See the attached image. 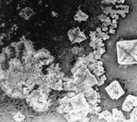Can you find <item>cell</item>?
<instances>
[{"mask_svg": "<svg viewBox=\"0 0 137 122\" xmlns=\"http://www.w3.org/2000/svg\"><path fill=\"white\" fill-rule=\"evenodd\" d=\"M116 47L119 64H137V39L117 42Z\"/></svg>", "mask_w": 137, "mask_h": 122, "instance_id": "cell-1", "label": "cell"}, {"mask_svg": "<svg viewBox=\"0 0 137 122\" xmlns=\"http://www.w3.org/2000/svg\"><path fill=\"white\" fill-rule=\"evenodd\" d=\"M70 104L73 111L78 113L90 109V105L84 92H80L70 98Z\"/></svg>", "mask_w": 137, "mask_h": 122, "instance_id": "cell-2", "label": "cell"}, {"mask_svg": "<svg viewBox=\"0 0 137 122\" xmlns=\"http://www.w3.org/2000/svg\"><path fill=\"white\" fill-rule=\"evenodd\" d=\"M32 62H39L43 66L48 65L53 63L54 60V56H51L50 52L46 49L42 48L38 51H35L32 58Z\"/></svg>", "mask_w": 137, "mask_h": 122, "instance_id": "cell-3", "label": "cell"}, {"mask_svg": "<svg viewBox=\"0 0 137 122\" xmlns=\"http://www.w3.org/2000/svg\"><path fill=\"white\" fill-rule=\"evenodd\" d=\"M105 90L111 99L118 100L123 95L125 92L118 81L114 80L105 88Z\"/></svg>", "mask_w": 137, "mask_h": 122, "instance_id": "cell-4", "label": "cell"}, {"mask_svg": "<svg viewBox=\"0 0 137 122\" xmlns=\"http://www.w3.org/2000/svg\"><path fill=\"white\" fill-rule=\"evenodd\" d=\"M68 37L72 44H79L87 39L84 32L82 31L79 27H76L74 29L69 30L67 32Z\"/></svg>", "mask_w": 137, "mask_h": 122, "instance_id": "cell-5", "label": "cell"}, {"mask_svg": "<svg viewBox=\"0 0 137 122\" xmlns=\"http://www.w3.org/2000/svg\"><path fill=\"white\" fill-rule=\"evenodd\" d=\"M135 107H137V96L129 95L124 101L122 110L125 112H130Z\"/></svg>", "mask_w": 137, "mask_h": 122, "instance_id": "cell-6", "label": "cell"}, {"mask_svg": "<svg viewBox=\"0 0 137 122\" xmlns=\"http://www.w3.org/2000/svg\"><path fill=\"white\" fill-rule=\"evenodd\" d=\"M35 14V13L34 12V10L29 7H24V9H22L21 10L19 11L18 13L19 16L26 20H29V18Z\"/></svg>", "mask_w": 137, "mask_h": 122, "instance_id": "cell-7", "label": "cell"}, {"mask_svg": "<svg viewBox=\"0 0 137 122\" xmlns=\"http://www.w3.org/2000/svg\"><path fill=\"white\" fill-rule=\"evenodd\" d=\"M123 110H118L115 108L112 109L113 121H127L126 118L124 115Z\"/></svg>", "mask_w": 137, "mask_h": 122, "instance_id": "cell-8", "label": "cell"}, {"mask_svg": "<svg viewBox=\"0 0 137 122\" xmlns=\"http://www.w3.org/2000/svg\"><path fill=\"white\" fill-rule=\"evenodd\" d=\"M89 46L91 48L95 50H97L98 48L104 47L105 45H104V43L103 42V40L102 39V38L99 37L97 36L94 39L91 40L89 44Z\"/></svg>", "mask_w": 137, "mask_h": 122, "instance_id": "cell-9", "label": "cell"}, {"mask_svg": "<svg viewBox=\"0 0 137 122\" xmlns=\"http://www.w3.org/2000/svg\"><path fill=\"white\" fill-rule=\"evenodd\" d=\"M88 17H88L87 14L82 12L80 9H79L77 11V12H76V14L74 15V19L76 22L80 23L82 22H86V21H87Z\"/></svg>", "mask_w": 137, "mask_h": 122, "instance_id": "cell-10", "label": "cell"}, {"mask_svg": "<svg viewBox=\"0 0 137 122\" xmlns=\"http://www.w3.org/2000/svg\"><path fill=\"white\" fill-rule=\"evenodd\" d=\"M99 120H105V121H113L112 114L109 112L107 110L99 113L98 114Z\"/></svg>", "mask_w": 137, "mask_h": 122, "instance_id": "cell-11", "label": "cell"}, {"mask_svg": "<svg viewBox=\"0 0 137 122\" xmlns=\"http://www.w3.org/2000/svg\"><path fill=\"white\" fill-rule=\"evenodd\" d=\"M76 86L73 83V78H71L68 81H63V90L65 91H73Z\"/></svg>", "mask_w": 137, "mask_h": 122, "instance_id": "cell-12", "label": "cell"}, {"mask_svg": "<svg viewBox=\"0 0 137 122\" xmlns=\"http://www.w3.org/2000/svg\"><path fill=\"white\" fill-rule=\"evenodd\" d=\"M49 106L47 103H39L33 107V109L37 112H43L46 111L49 108Z\"/></svg>", "mask_w": 137, "mask_h": 122, "instance_id": "cell-13", "label": "cell"}, {"mask_svg": "<svg viewBox=\"0 0 137 122\" xmlns=\"http://www.w3.org/2000/svg\"><path fill=\"white\" fill-rule=\"evenodd\" d=\"M40 90V91L42 92V93L43 94L46 95V96H49V93L51 91V87H49V86L47 85L46 83H44V84H43L42 85H41V86H39V88Z\"/></svg>", "mask_w": 137, "mask_h": 122, "instance_id": "cell-14", "label": "cell"}, {"mask_svg": "<svg viewBox=\"0 0 137 122\" xmlns=\"http://www.w3.org/2000/svg\"><path fill=\"white\" fill-rule=\"evenodd\" d=\"M53 90H57V91H61L63 90V79H59L58 81L56 82L54 85L52 86V88Z\"/></svg>", "mask_w": 137, "mask_h": 122, "instance_id": "cell-15", "label": "cell"}, {"mask_svg": "<svg viewBox=\"0 0 137 122\" xmlns=\"http://www.w3.org/2000/svg\"><path fill=\"white\" fill-rule=\"evenodd\" d=\"M101 111V108L98 105H90V114L98 115L99 113Z\"/></svg>", "mask_w": 137, "mask_h": 122, "instance_id": "cell-16", "label": "cell"}, {"mask_svg": "<svg viewBox=\"0 0 137 122\" xmlns=\"http://www.w3.org/2000/svg\"><path fill=\"white\" fill-rule=\"evenodd\" d=\"M95 51V58L96 60H99L101 59L102 55L105 53V47H100L98 48L97 50H94Z\"/></svg>", "mask_w": 137, "mask_h": 122, "instance_id": "cell-17", "label": "cell"}, {"mask_svg": "<svg viewBox=\"0 0 137 122\" xmlns=\"http://www.w3.org/2000/svg\"><path fill=\"white\" fill-rule=\"evenodd\" d=\"M92 73L93 75L96 76V78H98V77L101 76H102V75H104L105 70H104V68L103 67V66H101L96 68L95 70H94L92 71Z\"/></svg>", "mask_w": 137, "mask_h": 122, "instance_id": "cell-18", "label": "cell"}, {"mask_svg": "<svg viewBox=\"0 0 137 122\" xmlns=\"http://www.w3.org/2000/svg\"><path fill=\"white\" fill-rule=\"evenodd\" d=\"M85 58H86V60L87 62L88 65H89L90 64L94 63V62L97 60L95 58V51L90 52L87 56H85Z\"/></svg>", "mask_w": 137, "mask_h": 122, "instance_id": "cell-19", "label": "cell"}, {"mask_svg": "<svg viewBox=\"0 0 137 122\" xmlns=\"http://www.w3.org/2000/svg\"><path fill=\"white\" fill-rule=\"evenodd\" d=\"M87 98H93V99H98V100L99 101V103L101 102V97H100L99 93L97 91H96V90H94L91 92L89 96H88Z\"/></svg>", "mask_w": 137, "mask_h": 122, "instance_id": "cell-20", "label": "cell"}, {"mask_svg": "<svg viewBox=\"0 0 137 122\" xmlns=\"http://www.w3.org/2000/svg\"><path fill=\"white\" fill-rule=\"evenodd\" d=\"M127 121H137V107L133 109V111L130 115V119Z\"/></svg>", "mask_w": 137, "mask_h": 122, "instance_id": "cell-21", "label": "cell"}, {"mask_svg": "<svg viewBox=\"0 0 137 122\" xmlns=\"http://www.w3.org/2000/svg\"><path fill=\"white\" fill-rule=\"evenodd\" d=\"M26 117L25 115H23V114H21L20 112H17V114L15 115H14L13 118L14 119L15 121H23L24 120Z\"/></svg>", "mask_w": 137, "mask_h": 122, "instance_id": "cell-22", "label": "cell"}, {"mask_svg": "<svg viewBox=\"0 0 137 122\" xmlns=\"http://www.w3.org/2000/svg\"><path fill=\"white\" fill-rule=\"evenodd\" d=\"M2 51H3L2 53H4L6 56H7V57H9L12 54V50L11 46H7V47H4L2 49Z\"/></svg>", "mask_w": 137, "mask_h": 122, "instance_id": "cell-23", "label": "cell"}, {"mask_svg": "<svg viewBox=\"0 0 137 122\" xmlns=\"http://www.w3.org/2000/svg\"><path fill=\"white\" fill-rule=\"evenodd\" d=\"M97 79H98V84H97V86H101L105 83V81L107 80V77L105 76V75H102V76H101L98 77Z\"/></svg>", "mask_w": 137, "mask_h": 122, "instance_id": "cell-24", "label": "cell"}, {"mask_svg": "<svg viewBox=\"0 0 137 122\" xmlns=\"http://www.w3.org/2000/svg\"><path fill=\"white\" fill-rule=\"evenodd\" d=\"M59 103L60 105H68V104L70 103V98L67 95L63 98L60 99Z\"/></svg>", "mask_w": 137, "mask_h": 122, "instance_id": "cell-25", "label": "cell"}, {"mask_svg": "<svg viewBox=\"0 0 137 122\" xmlns=\"http://www.w3.org/2000/svg\"><path fill=\"white\" fill-rule=\"evenodd\" d=\"M96 32H97V36L101 38L103 36V35H104V34L105 33V32L102 31V28H101V27L96 28Z\"/></svg>", "mask_w": 137, "mask_h": 122, "instance_id": "cell-26", "label": "cell"}, {"mask_svg": "<svg viewBox=\"0 0 137 122\" xmlns=\"http://www.w3.org/2000/svg\"><path fill=\"white\" fill-rule=\"evenodd\" d=\"M111 23H112V21L111 20H110V17H107V18H106L105 22H103L102 25H104V26H110V25H111Z\"/></svg>", "mask_w": 137, "mask_h": 122, "instance_id": "cell-27", "label": "cell"}, {"mask_svg": "<svg viewBox=\"0 0 137 122\" xmlns=\"http://www.w3.org/2000/svg\"><path fill=\"white\" fill-rule=\"evenodd\" d=\"M113 9L112 7H105V9L104 10V14L107 15L108 14H111L112 12Z\"/></svg>", "mask_w": 137, "mask_h": 122, "instance_id": "cell-28", "label": "cell"}, {"mask_svg": "<svg viewBox=\"0 0 137 122\" xmlns=\"http://www.w3.org/2000/svg\"><path fill=\"white\" fill-rule=\"evenodd\" d=\"M79 49H80V47H77V46H76V47H74L72 48L71 49V52L73 54L75 55H77L78 53H79Z\"/></svg>", "mask_w": 137, "mask_h": 122, "instance_id": "cell-29", "label": "cell"}, {"mask_svg": "<svg viewBox=\"0 0 137 122\" xmlns=\"http://www.w3.org/2000/svg\"><path fill=\"white\" fill-rule=\"evenodd\" d=\"M89 35H90V40H91L94 39V38H96L97 37L96 31H90L89 33Z\"/></svg>", "mask_w": 137, "mask_h": 122, "instance_id": "cell-30", "label": "cell"}, {"mask_svg": "<svg viewBox=\"0 0 137 122\" xmlns=\"http://www.w3.org/2000/svg\"><path fill=\"white\" fill-rule=\"evenodd\" d=\"M54 67H55V64H54V63L51 64H50L49 66H48V67L46 69V71L48 73L51 72V71H52L54 70Z\"/></svg>", "mask_w": 137, "mask_h": 122, "instance_id": "cell-31", "label": "cell"}, {"mask_svg": "<svg viewBox=\"0 0 137 122\" xmlns=\"http://www.w3.org/2000/svg\"><path fill=\"white\" fill-rule=\"evenodd\" d=\"M85 51L84 48L83 47H80V49H79V53H78L77 56H85Z\"/></svg>", "mask_w": 137, "mask_h": 122, "instance_id": "cell-32", "label": "cell"}, {"mask_svg": "<svg viewBox=\"0 0 137 122\" xmlns=\"http://www.w3.org/2000/svg\"><path fill=\"white\" fill-rule=\"evenodd\" d=\"M106 18H107V15L105 14H101L99 16H98V20H99L100 21H101L102 23H103V22H105Z\"/></svg>", "mask_w": 137, "mask_h": 122, "instance_id": "cell-33", "label": "cell"}, {"mask_svg": "<svg viewBox=\"0 0 137 122\" xmlns=\"http://www.w3.org/2000/svg\"><path fill=\"white\" fill-rule=\"evenodd\" d=\"M60 70H61V68L60 67V64L59 63L56 64L55 65V67H54V72H59V71H60Z\"/></svg>", "mask_w": 137, "mask_h": 122, "instance_id": "cell-34", "label": "cell"}, {"mask_svg": "<svg viewBox=\"0 0 137 122\" xmlns=\"http://www.w3.org/2000/svg\"><path fill=\"white\" fill-rule=\"evenodd\" d=\"M6 60V56L4 54V53H1L0 54V60H1V63H3L4 61Z\"/></svg>", "mask_w": 137, "mask_h": 122, "instance_id": "cell-35", "label": "cell"}, {"mask_svg": "<svg viewBox=\"0 0 137 122\" xmlns=\"http://www.w3.org/2000/svg\"><path fill=\"white\" fill-rule=\"evenodd\" d=\"M111 26L114 28V29L117 28V20H115V19H113V20L112 21Z\"/></svg>", "mask_w": 137, "mask_h": 122, "instance_id": "cell-36", "label": "cell"}, {"mask_svg": "<svg viewBox=\"0 0 137 122\" xmlns=\"http://www.w3.org/2000/svg\"><path fill=\"white\" fill-rule=\"evenodd\" d=\"M76 95V92H75L74 91V92H73V91H70V92H68L67 93V95L68 96H69V97L70 98H72V97H73V96H74L75 95Z\"/></svg>", "mask_w": 137, "mask_h": 122, "instance_id": "cell-37", "label": "cell"}, {"mask_svg": "<svg viewBox=\"0 0 137 122\" xmlns=\"http://www.w3.org/2000/svg\"><path fill=\"white\" fill-rule=\"evenodd\" d=\"M108 33V32H106L104 34V35H103L102 37H101L103 40H106L109 39V38H110V36H109L108 34H107Z\"/></svg>", "mask_w": 137, "mask_h": 122, "instance_id": "cell-38", "label": "cell"}, {"mask_svg": "<svg viewBox=\"0 0 137 122\" xmlns=\"http://www.w3.org/2000/svg\"><path fill=\"white\" fill-rule=\"evenodd\" d=\"M129 7L127 6H123L121 9L125 13H128L129 12Z\"/></svg>", "mask_w": 137, "mask_h": 122, "instance_id": "cell-39", "label": "cell"}, {"mask_svg": "<svg viewBox=\"0 0 137 122\" xmlns=\"http://www.w3.org/2000/svg\"><path fill=\"white\" fill-rule=\"evenodd\" d=\"M101 28H102V31H104V32H108V28L107 26H104V25H102L101 26Z\"/></svg>", "mask_w": 137, "mask_h": 122, "instance_id": "cell-40", "label": "cell"}, {"mask_svg": "<svg viewBox=\"0 0 137 122\" xmlns=\"http://www.w3.org/2000/svg\"><path fill=\"white\" fill-rule=\"evenodd\" d=\"M108 33H110V34H115V30L114 28L112 27V26H110V28H109Z\"/></svg>", "mask_w": 137, "mask_h": 122, "instance_id": "cell-41", "label": "cell"}, {"mask_svg": "<svg viewBox=\"0 0 137 122\" xmlns=\"http://www.w3.org/2000/svg\"><path fill=\"white\" fill-rule=\"evenodd\" d=\"M77 70H78V68H76V67H73L71 69V72L72 75H73V73H74L76 72V71H77Z\"/></svg>", "mask_w": 137, "mask_h": 122, "instance_id": "cell-42", "label": "cell"}, {"mask_svg": "<svg viewBox=\"0 0 137 122\" xmlns=\"http://www.w3.org/2000/svg\"><path fill=\"white\" fill-rule=\"evenodd\" d=\"M52 16L54 17H57L59 15L56 12H52Z\"/></svg>", "mask_w": 137, "mask_h": 122, "instance_id": "cell-43", "label": "cell"}, {"mask_svg": "<svg viewBox=\"0 0 137 122\" xmlns=\"http://www.w3.org/2000/svg\"><path fill=\"white\" fill-rule=\"evenodd\" d=\"M116 3H124L125 0H115Z\"/></svg>", "mask_w": 137, "mask_h": 122, "instance_id": "cell-44", "label": "cell"}]
</instances>
